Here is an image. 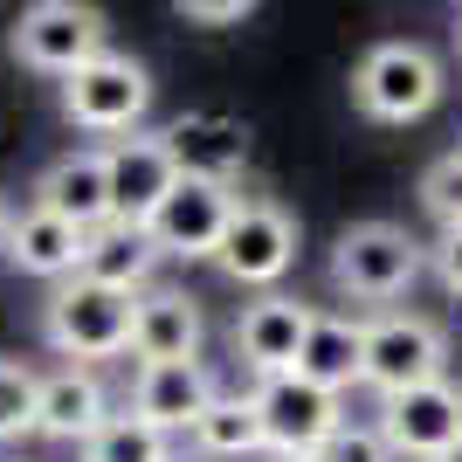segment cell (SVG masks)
Segmentation results:
<instances>
[{
  "mask_svg": "<svg viewBox=\"0 0 462 462\" xmlns=\"http://www.w3.org/2000/svg\"><path fill=\"white\" fill-rule=\"evenodd\" d=\"M448 338L421 310H373L366 318V359H359V386H373L380 401L414 393L428 380H448Z\"/></svg>",
  "mask_w": 462,
  "mask_h": 462,
  "instance_id": "obj_1",
  "label": "cell"
},
{
  "mask_svg": "<svg viewBox=\"0 0 462 462\" xmlns=\"http://www.w3.org/2000/svg\"><path fill=\"white\" fill-rule=\"evenodd\" d=\"M132 304L125 290H104V283H56L49 310H42V338L69 359V366H90V359H117V352H132Z\"/></svg>",
  "mask_w": 462,
  "mask_h": 462,
  "instance_id": "obj_2",
  "label": "cell"
},
{
  "mask_svg": "<svg viewBox=\"0 0 462 462\" xmlns=\"http://www.w3.org/2000/svg\"><path fill=\"white\" fill-rule=\"evenodd\" d=\"M442 62L428 56L421 42H380L359 56L352 69V104L373 117V125H414L442 104Z\"/></svg>",
  "mask_w": 462,
  "mask_h": 462,
  "instance_id": "obj_3",
  "label": "cell"
},
{
  "mask_svg": "<svg viewBox=\"0 0 462 462\" xmlns=\"http://www.w3.org/2000/svg\"><path fill=\"white\" fill-rule=\"evenodd\" d=\"M421 270H428V249L393 221H359L331 249V283L346 290L352 304H393V297L414 290Z\"/></svg>",
  "mask_w": 462,
  "mask_h": 462,
  "instance_id": "obj_4",
  "label": "cell"
},
{
  "mask_svg": "<svg viewBox=\"0 0 462 462\" xmlns=\"http://www.w3.org/2000/svg\"><path fill=\"white\" fill-rule=\"evenodd\" d=\"M152 111V77L145 62L104 49L97 62H83L77 77H62V117L77 132H104V138H132Z\"/></svg>",
  "mask_w": 462,
  "mask_h": 462,
  "instance_id": "obj_5",
  "label": "cell"
},
{
  "mask_svg": "<svg viewBox=\"0 0 462 462\" xmlns=\"http://www.w3.org/2000/svg\"><path fill=\"white\" fill-rule=\"evenodd\" d=\"M255 414H263V448L276 462H318L325 442L346 428V401L325 393V386H310V380H297V373L255 380Z\"/></svg>",
  "mask_w": 462,
  "mask_h": 462,
  "instance_id": "obj_6",
  "label": "cell"
},
{
  "mask_svg": "<svg viewBox=\"0 0 462 462\" xmlns=\"http://www.w3.org/2000/svg\"><path fill=\"white\" fill-rule=\"evenodd\" d=\"M104 180H111V221L145 228L187 173H180V152L166 132H132L104 145Z\"/></svg>",
  "mask_w": 462,
  "mask_h": 462,
  "instance_id": "obj_7",
  "label": "cell"
},
{
  "mask_svg": "<svg viewBox=\"0 0 462 462\" xmlns=\"http://www.w3.org/2000/svg\"><path fill=\"white\" fill-rule=\"evenodd\" d=\"M111 49L104 42V14L97 7H77V0H42L14 21V56L42 77H77L83 62H97Z\"/></svg>",
  "mask_w": 462,
  "mask_h": 462,
  "instance_id": "obj_8",
  "label": "cell"
},
{
  "mask_svg": "<svg viewBox=\"0 0 462 462\" xmlns=\"http://www.w3.org/2000/svg\"><path fill=\"white\" fill-rule=\"evenodd\" d=\"M393 448V462H442L462 442V386L456 380H428L414 393H393L380 401V421H373Z\"/></svg>",
  "mask_w": 462,
  "mask_h": 462,
  "instance_id": "obj_9",
  "label": "cell"
},
{
  "mask_svg": "<svg viewBox=\"0 0 462 462\" xmlns=\"http://www.w3.org/2000/svg\"><path fill=\"white\" fill-rule=\"evenodd\" d=\"M235 208H242V193H235V187L187 173L173 193H166V208L145 221V235H152L159 255H187V263H200V255H208V263H214V249H221V235H228Z\"/></svg>",
  "mask_w": 462,
  "mask_h": 462,
  "instance_id": "obj_10",
  "label": "cell"
},
{
  "mask_svg": "<svg viewBox=\"0 0 462 462\" xmlns=\"http://www.w3.org/2000/svg\"><path fill=\"white\" fill-rule=\"evenodd\" d=\"M214 263H221V276H235V283L270 290L276 276L297 263V221H290L276 200H242L228 235H221V249H214Z\"/></svg>",
  "mask_w": 462,
  "mask_h": 462,
  "instance_id": "obj_11",
  "label": "cell"
},
{
  "mask_svg": "<svg viewBox=\"0 0 462 462\" xmlns=\"http://www.w3.org/2000/svg\"><path fill=\"white\" fill-rule=\"evenodd\" d=\"M310 318L318 310L297 304V297H255V304H242V318H235V352H242V366L255 373V380H276V373H297V352H304L310 338Z\"/></svg>",
  "mask_w": 462,
  "mask_h": 462,
  "instance_id": "obj_12",
  "label": "cell"
},
{
  "mask_svg": "<svg viewBox=\"0 0 462 462\" xmlns=\"http://www.w3.org/2000/svg\"><path fill=\"white\" fill-rule=\"evenodd\" d=\"M132 352H138V366H193V359H200V304L173 283L138 290Z\"/></svg>",
  "mask_w": 462,
  "mask_h": 462,
  "instance_id": "obj_13",
  "label": "cell"
},
{
  "mask_svg": "<svg viewBox=\"0 0 462 462\" xmlns=\"http://www.w3.org/2000/svg\"><path fill=\"white\" fill-rule=\"evenodd\" d=\"M221 401L214 373L193 359V366H138V386H132V414L138 421L166 428V435H193V421Z\"/></svg>",
  "mask_w": 462,
  "mask_h": 462,
  "instance_id": "obj_14",
  "label": "cell"
},
{
  "mask_svg": "<svg viewBox=\"0 0 462 462\" xmlns=\"http://www.w3.org/2000/svg\"><path fill=\"white\" fill-rule=\"evenodd\" d=\"M35 208L69 221V228L97 235L111 221V180H104V152H62L49 173L35 180Z\"/></svg>",
  "mask_w": 462,
  "mask_h": 462,
  "instance_id": "obj_15",
  "label": "cell"
},
{
  "mask_svg": "<svg viewBox=\"0 0 462 462\" xmlns=\"http://www.w3.org/2000/svg\"><path fill=\"white\" fill-rule=\"evenodd\" d=\"M111 421V393L90 366H56L42 373V407H35V435L49 442H90Z\"/></svg>",
  "mask_w": 462,
  "mask_h": 462,
  "instance_id": "obj_16",
  "label": "cell"
},
{
  "mask_svg": "<svg viewBox=\"0 0 462 462\" xmlns=\"http://www.w3.org/2000/svg\"><path fill=\"white\" fill-rule=\"evenodd\" d=\"M83 242H90L83 228H69V221H56V214H42V208H21L14 221H7V242H0V255H7L21 276L69 283V276L83 270Z\"/></svg>",
  "mask_w": 462,
  "mask_h": 462,
  "instance_id": "obj_17",
  "label": "cell"
},
{
  "mask_svg": "<svg viewBox=\"0 0 462 462\" xmlns=\"http://www.w3.org/2000/svg\"><path fill=\"white\" fill-rule=\"evenodd\" d=\"M359 359H366V318H331V310H318L304 352H297V380H310V386H325V393L346 401L352 386H359Z\"/></svg>",
  "mask_w": 462,
  "mask_h": 462,
  "instance_id": "obj_18",
  "label": "cell"
},
{
  "mask_svg": "<svg viewBox=\"0 0 462 462\" xmlns=\"http://www.w3.org/2000/svg\"><path fill=\"white\" fill-rule=\"evenodd\" d=\"M152 270H159V249L145 228H125V221H104V228L83 242V283H104V290H125V297H138V290H152Z\"/></svg>",
  "mask_w": 462,
  "mask_h": 462,
  "instance_id": "obj_19",
  "label": "cell"
},
{
  "mask_svg": "<svg viewBox=\"0 0 462 462\" xmlns=\"http://www.w3.org/2000/svg\"><path fill=\"white\" fill-rule=\"evenodd\" d=\"M166 138H173V152H180V173H193V180H221V187H235L242 159H249V138H242V125H235V117H214V111L180 117Z\"/></svg>",
  "mask_w": 462,
  "mask_h": 462,
  "instance_id": "obj_20",
  "label": "cell"
},
{
  "mask_svg": "<svg viewBox=\"0 0 462 462\" xmlns=\"http://www.w3.org/2000/svg\"><path fill=\"white\" fill-rule=\"evenodd\" d=\"M193 448L214 456V462L263 456V414H255V393H221V401L193 421Z\"/></svg>",
  "mask_w": 462,
  "mask_h": 462,
  "instance_id": "obj_21",
  "label": "cell"
},
{
  "mask_svg": "<svg viewBox=\"0 0 462 462\" xmlns=\"http://www.w3.org/2000/svg\"><path fill=\"white\" fill-rule=\"evenodd\" d=\"M83 462H173V435L152 428V421H138V414H111V421L83 442Z\"/></svg>",
  "mask_w": 462,
  "mask_h": 462,
  "instance_id": "obj_22",
  "label": "cell"
},
{
  "mask_svg": "<svg viewBox=\"0 0 462 462\" xmlns=\"http://www.w3.org/2000/svg\"><path fill=\"white\" fill-rule=\"evenodd\" d=\"M35 407H42V373L0 359V442L35 435Z\"/></svg>",
  "mask_w": 462,
  "mask_h": 462,
  "instance_id": "obj_23",
  "label": "cell"
},
{
  "mask_svg": "<svg viewBox=\"0 0 462 462\" xmlns=\"http://www.w3.org/2000/svg\"><path fill=\"white\" fill-rule=\"evenodd\" d=\"M421 208H428V221H435L442 235L462 228V145H456V152H442L421 173Z\"/></svg>",
  "mask_w": 462,
  "mask_h": 462,
  "instance_id": "obj_24",
  "label": "cell"
},
{
  "mask_svg": "<svg viewBox=\"0 0 462 462\" xmlns=\"http://www.w3.org/2000/svg\"><path fill=\"white\" fill-rule=\"evenodd\" d=\"M318 462H393V448H386L380 428H352V421H346V428L325 442V456H318Z\"/></svg>",
  "mask_w": 462,
  "mask_h": 462,
  "instance_id": "obj_25",
  "label": "cell"
},
{
  "mask_svg": "<svg viewBox=\"0 0 462 462\" xmlns=\"http://www.w3.org/2000/svg\"><path fill=\"white\" fill-rule=\"evenodd\" d=\"M249 14H255L249 0H180L187 28H235V21H249Z\"/></svg>",
  "mask_w": 462,
  "mask_h": 462,
  "instance_id": "obj_26",
  "label": "cell"
},
{
  "mask_svg": "<svg viewBox=\"0 0 462 462\" xmlns=\"http://www.w3.org/2000/svg\"><path fill=\"white\" fill-rule=\"evenodd\" d=\"M428 270L442 276V290H448V297H462V228L435 235V249H428Z\"/></svg>",
  "mask_w": 462,
  "mask_h": 462,
  "instance_id": "obj_27",
  "label": "cell"
},
{
  "mask_svg": "<svg viewBox=\"0 0 462 462\" xmlns=\"http://www.w3.org/2000/svg\"><path fill=\"white\" fill-rule=\"evenodd\" d=\"M7 221H14V208H7V200H0V242H7Z\"/></svg>",
  "mask_w": 462,
  "mask_h": 462,
  "instance_id": "obj_28",
  "label": "cell"
},
{
  "mask_svg": "<svg viewBox=\"0 0 462 462\" xmlns=\"http://www.w3.org/2000/svg\"><path fill=\"white\" fill-rule=\"evenodd\" d=\"M442 462H462V442H456V448H448V456H442Z\"/></svg>",
  "mask_w": 462,
  "mask_h": 462,
  "instance_id": "obj_29",
  "label": "cell"
},
{
  "mask_svg": "<svg viewBox=\"0 0 462 462\" xmlns=\"http://www.w3.org/2000/svg\"><path fill=\"white\" fill-rule=\"evenodd\" d=\"M456 42H462V14H456Z\"/></svg>",
  "mask_w": 462,
  "mask_h": 462,
  "instance_id": "obj_30",
  "label": "cell"
},
{
  "mask_svg": "<svg viewBox=\"0 0 462 462\" xmlns=\"http://www.w3.org/2000/svg\"><path fill=\"white\" fill-rule=\"evenodd\" d=\"M173 462H180V456H173Z\"/></svg>",
  "mask_w": 462,
  "mask_h": 462,
  "instance_id": "obj_31",
  "label": "cell"
}]
</instances>
